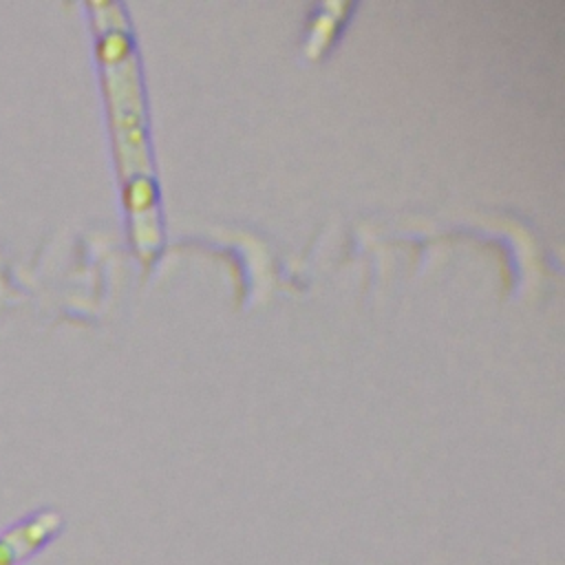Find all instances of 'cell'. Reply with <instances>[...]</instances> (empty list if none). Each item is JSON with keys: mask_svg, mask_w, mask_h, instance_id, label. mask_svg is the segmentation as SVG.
Masks as SVG:
<instances>
[{"mask_svg": "<svg viewBox=\"0 0 565 565\" xmlns=\"http://www.w3.org/2000/svg\"><path fill=\"white\" fill-rule=\"evenodd\" d=\"M64 530V516L53 508L33 510L0 530V565H22L46 550Z\"/></svg>", "mask_w": 565, "mask_h": 565, "instance_id": "1", "label": "cell"}]
</instances>
